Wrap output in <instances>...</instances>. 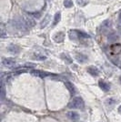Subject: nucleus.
Listing matches in <instances>:
<instances>
[{"label":"nucleus","instance_id":"1","mask_svg":"<svg viewBox=\"0 0 121 122\" xmlns=\"http://www.w3.org/2000/svg\"><path fill=\"white\" fill-rule=\"evenodd\" d=\"M13 25L15 28H17L20 31H26L27 30V25L25 24V20L23 18V16H16L13 19Z\"/></svg>","mask_w":121,"mask_h":122},{"label":"nucleus","instance_id":"2","mask_svg":"<svg viewBox=\"0 0 121 122\" xmlns=\"http://www.w3.org/2000/svg\"><path fill=\"white\" fill-rule=\"evenodd\" d=\"M85 107V103L84 100L81 98L80 97H74L71 102L68 104V107L70 108H77V109H84Z\"/></svg>","mask_w":121,"mask_h":122},{"label":"nucleus","instance_id":"3","mask_svg":"<svg viewBox=\"0 0 121 122\" xmlns=\"http://www.w3.org/2000/svg\"><path fill=\"white\" fill-rule=\"evenodd\" d=\"M31 74L33 76H37V77H41V78H44V77H47L49 76H53V74L51 73H48L46 71H42V70H32L31 71Z\"/></svg>","mask_w":121,"mask_h":122},{"label":"nucleus","instance_id":"4","mask_svg":"<svg viewBox=\"0 0 121 122\" xmlns=\"http://www.w3.org/2000/svg\"><path fill=\"white\" fill-rule=\"evenodd\" d=\"M53 40L55 41V43H62L63 41L65 40V33L62 32V31L55 33V35L53 36Z\"/></svg>","mask_w":121,"mask_h":122},{"label":"nucleus","instance_id":"5","mask_svg":"<svg viewBox=\"0 0 121 122\" xmlns=\"http://www.w3.org/2000/svg\"><path fill=\"white\" fill-rule=\"evenodd\" d=\"M3 65L6 67L12 68L15 66V60L10 57H6V58H3Z\"/></svg>","mask_w":121,"mask_h":122},{"label":"nucleus","instance_id":"6","mask_svg":"<svg viewBox=\"0 0 121 122\" xmlns=\"http://www.w3.org/2000/svg\"><path fill=\"white\" fill-rule=\"evenodd\" d=\"M109 51L112 55H118L121 53V45L120 44H115L112 45L109 48Z\"/></svg>","mask_w":121,"mask_h":122},{"label":"nucleus","instance_id":"7","mask_svg":"<svg viewBox=\"0 0 121 122\" xmlns=\"http://www.w3.org/2000/svg\"><path fill=\"white\" fill-rule=\"evenodd\" d=\"M86 71L88 72L92 76H97L99 75V70L98 68L95 66H89L86 67Z\"/></svg>","mask_w":121,"mask_h":122},{"label":"nucleus","instance_id":"8","mask_svg":"<svg viewBox=\"0 0 121 122\" xmlns=\"http://www.w3.org/2000/svg\"><path fill=\"white\" fill-rule=\"evenodd\" d=\"M98 85H99V87H100L103 91L107 92L110 90V84L106 81H104V80H99Z\"/></svg>","mask_w":121,"mask_h":122},{"label":"nucleus","instance_id":"9","mask_svg":"<svg viewBox=\"0 0 121 122\" xmlns=\"http://www.w3.org/2000/svg\"><path fill=\"white\" fill-rule=\"evenodd\" d=\"M75 57H76V59L79 63L81 64H84V63H86V61H87V56L86 55H84V54H82V53H76V55H75Z\"/></svg>","mask_w":121,"mask_h":122},{"label":"nucleus","instance_id":"10","mask_svg":"<svg viewBox=\"0 0 121 122\" xmlns=\"http://www.w3.org/2000/svg\"><path fill=\"white\" fill-rule=\"evenodd\" d=\"M7 49L12 54H18L20 52V47L18 46H16V45H14V44L9 45L8 47H7Z\"/></svg>","mask_w":121,"mask_h":122},{"label":"nucleus","instance_id":"11","mask_svg":"<svg viewBox=\"0 0 121 122\" xmlns=\"http://www.w3.org/2000/svg\"><path fill=\"white\" fill-rule=\"evenodd\" d=\"M23 18H24V20H25V24L27 25V26H34L35 25V21L32 19V17H31L30 15H24L23 16Z\"/></svg>","mask_w":121,"mask_h":122},{"label":"nucleus","instance_id":"12","mask_svg":"<svg viewBox=\"0 0 121 122\" xmlns=\"http://www.w3.org/2000/svg\"><path fill=\"white\" fill-rule=\"evenodd\" d=\"M119 39V36L116 35V33L115 32H110L109 34H108V36H107V40L109 41V42H115V41L118 40Z\"/></svg>","mask_w":121,"mask_h":122},{"label":"nucleus","instance_id":"13","mask_svg":"<svg viewBox=\"0 0 121 122\" xmlns=\"http://www.w3.org/2000/svg\"><path fill=\"white\" fill-rule=\"evenodd\" d=\"M60 57H61V59L63 61H65L66 64H72V62H73L70 56L67 55V54H65V53H61Z\"/></svg>","mask_w":121,"mask_h":122},{"label":"nucleus","instance_id":"14","mask_svg":"<svg viewBox=\"0 0 121 122\" xmlns=\"http://www.w3.org/2000/svg\"><path fill=\"white\" fill-rule=\"evenodd\" d=\"M68 36L71 40H77L78 39V35H77V30H70L68 32Z\"/></svg>","mask_w":121,"mask_h":122},{"label":"nucleus","instance_id":"15","mask_svg":"<svg viewBox=\"0 0 121 122\" xmlns=\"http://www.w3.org/2000/svg\"><path fill=\"white\" fill-rule=\"evenodd\" d=\"M50 19H51V17H50V15H45V17H44V20L41 22V24H40V27L41 28H44V27H45L46 26V25H48V23L50 22Z\"/></svg>","mask_w":121,"mask_h":122},{"label":"nucleus","instance_id":"16","mask_svg":"<svg viewBox=\"0 0 121 122\" xmlns=\"http://www.w3.org/2000/svg\"><path fill=\"white\" fill-rule=\"evenodd\" d=\"M65 85H66V86L67 87V89L69 90V92H70L71 94H75L76 93V87L74 86V85L71 82H68V81L65 82Z\"/></svg>","mask_w":121,"mask_h":122},{"label":"nucleus","instance_id":"17","mask_svg":"<svg viewBox=\"0 0 121 122\" xmlns=\"http://www.w3.org/2000/svg\"><path fill=\"white\" fill-rule=\"evenodd\" d=\"M61 20V13L60 12H57V13H55V16H54V21H53V25L55 26Z\"/></svg>","mask_w":121,"mask_h":122},{"label":"nucleus","instance_id":"18","mask_svg":"<svg viewBox=\"0 0 121 122\" xmlns=\"http://www.w3.org/2000/svg\"><path fill=\"white\" fill-rule=\"evenodd\" d=\"M64 5L66 8H70L73 6V1L72 0H64Z\"/></svg>","mask_w":121,"mask_h":122},{"label":"nucleus","instance_id":"19","mask_svg":"<svg viewBox=\"0 0 121 122\" xmlns=\"http://www.w3.org/2000/svg\"><path fill=\"white\" fill-rule=\"evenodd\" d=\"M67 116H68V117H70L71 119H76L78 117V114L76 112H69L67 114Z\"/></svg>","mask_w":121,"mask_h":122},{"label":"nucleus","instance_id":"20","mask_svg":"<svg viewBox=\"0 0 121 122\" xmlns=\"http://www.w3.org/2000/svg\"><path fill=\"white\" fill-rule=\"evenodd\" d=\"M5 85H4V82L2 81V84H1V99L3 100L4 97H5Z\"/></svg>","mask_w":121,"mask_h":122},{"label":"nucleus","instance_id":"21","mask_svg":"<svg viewBox=\"0 0 121 122\" xmlns=\"http://www.w3.org/2000/svg\"><path fill=\"white\" fill-rule=\"evenodd\" d=\"M34 58L37 59V60H44V59L46 58V56H44V55H41V54H35L34 56Z\"/></svg>","mask_w":121,"mask_h":122},{"label":"nucleus","instance_id":"22","mask_svg":"<svg viewBox=\"0 0 121 122\" xmlns=\"http://www.w3.org/2000/svg\"><path fill=\"white\" fill-rule=\"evenodd\" d=\"M116 103V100L114 99V98H107L106 101V104L107 106H112V105H114Z\"/></svg>","mask_w":121,"mask_h":122},{"label":"nucleus","instance_id":"23","mask_svg":"<svg viewBox=\"0 0 121 122\" xmlns=\"http://www.w3.org/2000/svg\"><path fill=\"white\" fill-rule=\"evenodd\" d=\"M76 2L80 6H85L87 4V0H77Z\"/></svg>","mask_w":121,"mask_h":122},{"label":"nucleus","instance_id":"24","mask_svg":"<svg viewBox=\"0 0 121 122\" xmlns=\"http://www.w3.org/2000/svg\"><path fill=\"white\" fill-rule=\"evenodd\" d=\"M31 15H34L35 18H39L41 16V14L40 13H32V14H30Z\"/></svg>","mask_w":121,"mask_h":122},{"label":"nucleus","instance_id":"25","mask_svg":"<svg viewBox=\"0 0 121 122\" xmlns=\"http://www.w3.org/2000/svg\"><path fill=\"white\" fill-rule=\"evenodd\" d=\"M118 111H119V112L121 113V106H120L119 107H118Z\"/></svg>","mask_w":121,"mask_h":122},{"label":"nucleus","instance_id":"26","mask_svg":"<svg viewBox=\"0 0 121 122\" xmlns=\"http://www.w3.org/2000/svg\"><path fill=\"white\" fill-rule=\"evenodd\" d=\"M119 80H120V83H121V76H120V78H119Z\"/></svg>","mask_w":121,"mask_h":122},{"label":"nucleus","instance_id":"27","mask_svg":"<svg viewBox=\"0 0 121 122\" xmlns=\"http://www.w3.org/2000/svg\"><path fill=\"white\" fill-rule=\"evenodd\" d=\"M119 66H120V67H121V64H120V65H119Z\"/></svg>","mask_w":121,"mask_h":122}]
</instances>
